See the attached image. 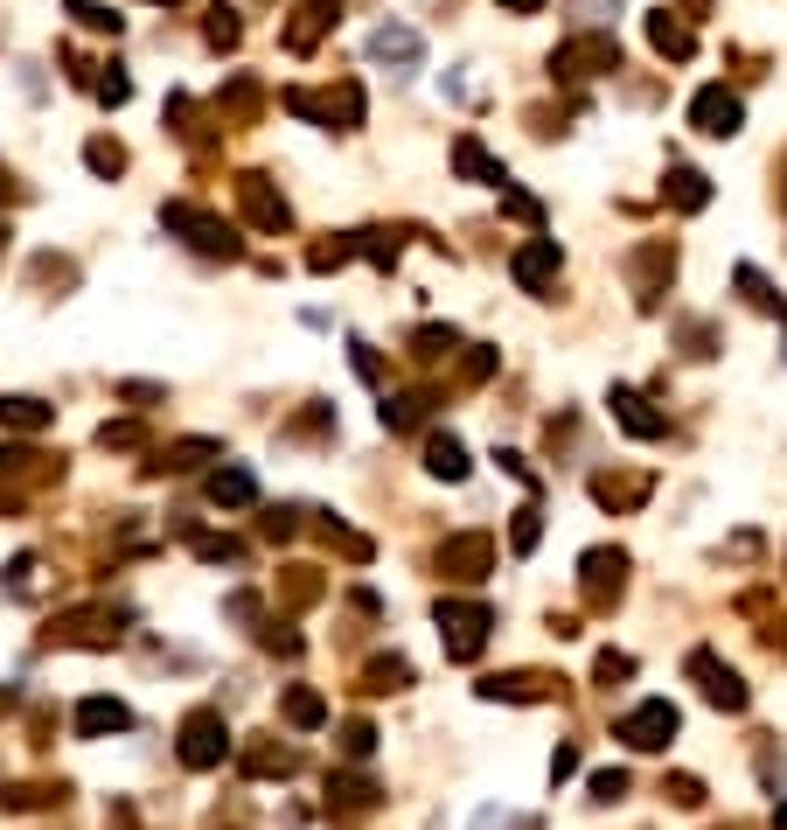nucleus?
<instances>
[{"label": "nucleus", "mask_w": 787, "mask_h": 830, "mask_svg": "<svg viewBox=\"0 0 787 830\" xmlns=\"http://www.w3.org/2000/svg\"><path fill=\"white\" fill-rule=\"evenodd\" d=\"M77 725H84V733H119V725H133V712H126L119 698H84V705H77Z\"/></svg>", "instance_id": "nucleus-22"}, {"label": "nucleus", "mask_w": 787, "mask_h": 830, "mask_svg": "<svg viewBox=\"0 0 787 830\" xmlns=\"http://www.w3.org/2000/svg\"><path fill=\"white\" fill-rule=\"evenodd\" d=\"M488 370H495V349H475V356H467V370H460V377H467V384H481Z\"/></svg>", "instance_id": "nucleus-42"}, {"label": "nucleus", "mask_w": 787, "mask_h": 830, "mask_svg": "<svg viewBox=\"0 0 787 830\" xmlns=\"http://www.w3.org/2000/svg\"><path fill=\"white\" fill-rule=\"evenodd\" d=\"M238 202H245V217L251 230H266V238H279V230H293V210H286V196L272 189V175H238Z\"/></svg>", "instance_id": "nucleus-3"}, {"label": "nucleus", "mask_w": 787, "mask_h": 830, "mask_svg": "<svg viewBox=\"0 0 787 830\" xmlns=\"http://www.w3.org/2000/svg\"><path fill=\"white\" fill-rule=\"evenodd\" d=\"M731 287L746 294V307H759V315H774V322H787V294H774V279L759 273V266H739L731 273Z\"/></svg>", "instance_id": "nucleus-18"}, {"label": "nucleus", "mask_w": 787, "mask_h": 830, "mask_svg": "<svg viewBox=\"0 0 787 830\" xmlns=\"http://www.w3.org/2000/svg\"><path fill=\"white\" fill-rule=\"evenodd\" d=\"M620 740L641 747V754H648V747H669V740H676V705H669V698H648V705H635V712L620 719Z\"/></svg>", "instance_id": "nucleus-7"}, {"label": "nucleus", "mask_w": 787, "mask_h": 830, "mask_svg": "<svg viewBox=\"0 0 787 830\" xmlns=\"http://www.w3.org/2000/svg\"><path fill=\"white\" fill-rule=\"evenodd\" d=\"M426 419V392H398V398H383V426L390 433H405V426H418Z\"/></svg>", "instance_id": "nucleus-26"}, {"label": "nucleus", "mask_w": 787, "mask_h": 830, "mask_svg": "<svg viewBox=\"0 0 787 830\" xmlns=\"http://www.w3.org/2000/svg\"><path fill=\"white\" fill-rule=\"evenodd\" d=\"M648 42L663 49V57H676V63H690V57H697V36H690L669 8H655V14H648Z\"/></svg>", "instance_id": "nucleus-17"}, {"label": "nucleus", "mask_w": 787, "mask_h": 830, "mask_svg": "<svg viewBox=\"0 0 787 830\" xmlns=\"http://www.w3.org/2000/svg\"><path fill=\"white\" fill-rule=\"evenodd\" d=\"M502 210H509V217H522V224H537V217H544V210H537V196H522L516 181H502Z\"/></svg>", "instance_id": "nucleus-36"}, {"label": "nucleus", "mask_w": 787, "mask_h": 830, "mask_svg": "<svg viewBox=\"0 0 787 830\" xmlns=\"http://www.w3.org/2000/svg\"><path fill=\"white\" fill-rule=\"evenodd\" d=\"M426 468H432L439 482H460V475H467V447H460L454 433H432V439H426Z\"/></svg>", "instance_id": "nucleus-21"}, {"label": "nucleus", "mask_w": 787, "mask_h": 830, "mask_svg": "<svg viewBox=\"0 0 787 830\" xmlns=\"http://www.w3.org/2000/svg\"><path fill=\"white\" fill-rule=\"evenodd\" d=\"M690 678L704 684V698H711L718 712H746V684H739V670L718 663L711 650H697V656H690Z\"/></svg>", "instance_id": "nucleus-9"}, {"label": "nucleus", "mask_w": 787, "mask_h": 830, "mask_svg": "<svg viewBox=\"0 0 787 830\" xmlns=\"http://www.w3.org/2000/svg\"><path fill=\"white\" fill-rule=\"evenodd\" d=\"M98 447H140V426L119 419V426H98Z\"/></svg>", "instance_id": "nucleus-39"}, {"label": "nucleus", "mask_w": 787, "mask_h": 830, "mask_svg": "<svg viewBox=\"0 0 787 830\" xmlns=\"http://www.w3.org/2000/svg\"><path fill=\"white\" fill-rule=\"evenodd\" d=\"M84 168H91V175H104V181L126 175V147H119V140H91V147H84Z\"/></svg>", "instance_id": "nucleus-29"}, {"label": "nucleus", "mask_w": 787, "mask_h": 830, "mask_svg": "<svg viewBox=\"0 0 787 830\" xmlns=\"http://www.w3.org/2000/svg\"><path fill=\"white\" fill-rule=\"evenodd\" d=\"M217 454H223L217 439H175V447L153 461V468H202V461H217Z\"/></svg>", "instance_id": "nucleus-24"}, {"label": "nucleus", "mask_w": 787, "mask_h": 830, "mask_svg": "<svg viewBox=\"0 0 787 830\" xmlns=\"http://www.w3.org/2000/svg\"><path fill=\"white\" fill-rule=\"evenodd\" d=\"M454 349H460V335L439 328V322H426V328L411 335V356H454Z\"/></svg>", "instance_id": "nucleus-32"}, {"label": "nucleus", "mask_w": 787, "mask_h": 830, "mask_svg": "<svg viewBox=\"0 0 787 830\" xmlns=\"http://www.w3.org/2000/svg\"><path fill=\"white\" fill-rule=\"evenodd\" d=\"M217 112L223 119H251L258 112V85L251 77H230V91H217Z\"/></svg>", "instance_id": "nucleus-25"}, {"label": "nucleus", "mask_w": 787, "mask_h": 830, "mask_svg": "<svg viewBox=\"0 0 787 830\" xmlns=\"http://www.w3.org/2000/svg\"><path fill=\"white\" fill-rule=\"evenodd\" d=\"M161 224L175 230V238H189L202 258H238V230H230L217 210H202V202H161Z\"/></svg>", "instance_id": "nucleus-1"}, {"label": "nucleus", "mask_w": 787, "mask_h": 830, "mask_svg": "<svg viewBox=\"0 0 787 830\" xmlns=\"http://www.w3.org/2000/svg\"><path fill=\"white\" fill-rule=\"evenodd\" d=\"M70 14H77V29H91V36H119L126 29V14L98 8V0H70Z\"/></svg>", "instance_id": "nucleus-27"}, {"label": "nucleus", "mask_w": 787, "mask_h": 830, "mask_svg": "<svg viewBox=\"0 0 787 830\" xmlns=\"http://www.w3.org/2000/svg\"><path fill=\"white\" fill-rule=\"evenodd\" d=\"M439 635H446V650H454V656H475L481 635H488V607L481 601H446L439 607Z\"/></svg>", "instance_id": "nucleus-8"}, {"label": "nucleus", "mask_w": 787, "mask_h": 830, "mask_svg": "<svg viewBox=\"0 0 787 830\" xmlns=\"http://www.w3.org/2000/svg\"><path fill=\"white\" fill-rule=\"evenodd\" d=\"M592 496H599V503H641V496H648V475H635V482L599 475V482H592Z\"/></svg>", "instance_id": "nucleus-33"}, {"label": "nucleus", "mask_w": 787, "mask_h": 830, "mask_svg": "<svg viewBox=\"0 0 787 830\" xmlns=\"http://www.w3.org/2000/svg\"><path fill=\"white\" fill-rule=\"evenodd\" d=\"M620 573H627V559H620V552H586V586H592V601L620 593Z\"/></svg>", "instance_id": "nucleus-23"}, {"label": "nucleus", "mask_w": 787, "mask_h": 830, "mask_svg": "<svg viewBox=\"0 0 787 830\" xmlns=\"http://www.w3.org/2000/svg\"><path fill=\"white\" fill-rule=\"evenodd\" d=\"M202 36H209V49H238V36H245V21H238V8H217L202 21Z\"/></svg>", "instance_id": "nucleus-30"}, {"label": "nucleus", "mask_w": 787, "mask_h": 830, "mask_svg": "<svg viewBox=\"0 0 787 830\" xmlns=\"http://www.w3.org/2000/svg\"><path fill=\"white\" fill-rule=\"evenodd\" d=\"M558 273H565V251H558V238H530L516 258H509V279L522 294H544V287H558Z\"/></svg>", "instance_id": "nucleus-5"}, {"label": "nucleus", "mask_w": 787, "mask_h": 830, "mask_svg": "<svg viewBox=\"0 0 787 830\" xmlns=\"http://www.w3.org/2000/svg\"><path fill=\"white\" fill-rule=\"evenodd\" d=\"M454 175H460V181H481V189H502V181H509L502 161H495V154H488L475 134H460V140H454Z\"/></svg>", "instance_id": "nucleus-15"}, {"label": "nucleus", "mask_w": 787, "mask_h": 830, "mask_svg": "<svg viewBox=\"0 0 787 830\" xmlns=\"http://www.w3.org/2000/svg\"><path fill=\"white\" fill-rule=\"evenodd\" d=\"M286 719H293V725H321V698H313V691H293V698H286Z\"/></svg>", "instance_id": "nucleus-35"}, {"label": "nucleus", "mask_w": 787, "mask_h": 830, "mask_svg": "<svg viewBox=\"0 0 787 830\" xmlns=\"http://www.w3.org/2000/svg\"><path fill=\"white\" fill-rule=\"evenodd\" d=\"M349 258H356V245L342 238V245H313V251H307V266H313V273H335V266H349Z\"/></svg>", "instance_id": "nucleus-34"}, {"label": "nucleus", "mask_w": 787, "mask_h": 830, "mask_svg": "<svg viewBox=\"0 0 787 830\" xmlns=\"http://www.w3.org/2000/svg\"><path fill=\"white\" fill-rule=\"evenodd\" d=\"M153 8H175V0H153Z\"/></svg>", "instance_id": "nucleus-46"}, {"label": "nucleus", "mask_w": 787, "mask_h": 830, "mask_svg": "<svg viewBox=\"0 0 787 830\" xmlns=\"http://www.w3.org/2000/svg\"><path fill=\"white\" fill-rule=\"evenodd\" d=\"M181 761H189V768L223 761V719L217 712H196L189 725H181Z\"/></svg>", "instance_id": "nucleus-14"}, {"label": "nucleus", "mask_w": 787, "mask_h": 830, "mask_svg": "<svg viewBox=\"0 0 787 830\" xmlns=\"http://www.w3.org/2000/svg\"><path fill=\"white\" fill-rule=\"evenodd\" d=\"M0 245H8V224H0Z\"/></svg>", "instance_id": "nucleus-45"}, {"label": "nucleus", "mask_w": 787, "mask_h": 830, "mask_svg": "<svg viewBox=\"0 0 787 830\" xmlns=\"http://www.w3.org/2000/svg\"><path fill=\"white\" fill-rule=\"evenodd\" d=\"M488 559H495V544L481 537V531H467V537H446V552H439V565L454 580H481L488 573Z\"/></svg>", "instance_id": "nucleus-16"}, {"label": "nucleus", "mask_w": 787, "mask_h": 830, "mask_svg": "<svg viewBox=\"0 0 787 830\" xmlns=\"http://www.w3.org/2000/svg\"><path fill=\"white\" fill-rule=\"evenodd\" d=\"M119 398H133V405L147 412V405H161L168 392H161V384H147V377H126V384H119Z\"/></svg>", "instance_id": "nucleus-37"}, {"label": "nucleus", "mask_w": 787, "mask_h": 830, "mask_svg": "<svg viewBox=\"0 0 787 830\" xmlns=\"http://www.w3.org/2000/svg\"><path fill=\"white\" fill-rule=\"evenodd\" d=\"M780 830H787V810H780Z\"/></svg>", "instance_id": "nucleus-47"}, {"label": "nucleus", "mask_w": 787, "mask_h": 830, "mask_svg": "<svg viewBox=\"0 0 787 830\" xmlns=\"http://www.w3.org/2000/svg\"><path fill=\"white\" fill-rule=\"evenodd\" d=\"M537 531H544V524H537V503H530V510H516V531H509V544H516V552H530V544H537Z\"/></svg>", "instance_id": "nucleus-38"}, {"label": "nucleus", "mask_w": 787, "mask_h": 830, "mask_svg": "<svg viewBox=\"0 0 787 830\" xmlns=\"http://www.w3.org/2000/svg\"><path fill=\"white\" fill-rule=\"evenodd\" d=\"M690 126L704 140H731L746 126V106H739V91H725V85H704L697 98H690Z\"/></svg>", "instance_id": "nucleus-4"}, {"label": "nucleus", "mask_w": 787, "mask_h": 830, "mask_svg": "<svg viewBox=\"0 0 787 830\" xmlns=\"http://www.w3.org/2000/svg\"><path fill=\"white\" fill-rule=\"evenodd\" d=\"M349 245H356L362 258H370V266H383V273H390V266H398V238H383V230H356V238H349Z\"/></svg>", "instance_id": "nucleus-31"}, {"label": "nucleus", "mask_w": 787, "mask_h": 830, "mask_svg": "<svg viewBox=\"0 0 787 830\" xmlns=\"http://www.w3.org/2000/svg\"><path fill=\"white\" fill-rule=\"evenodd\" d=\"M663 196H669V210L697 217V210H711V175H697V168H684V161H669V175H663Z\"/></svg>", "instance_id": "nucleus-13"}, {"label": "nucleus", "mask_w": 787, "mask_h": 830, "mask_svg": "<svg viewBox=\"0 0 787 830\" xmlns=\"http://www.w3.org/2000/svg\"><path fill=\"white\" fill-rule=\"evenodd\" d=\"M370 57L390 63V70H418V63H426V36L405 29V21H377V29H370Z\"/></svg>", "instance_id": "nucleus-10"}, {"label": "nucleus", "mask_w": 787, "mask_h": 830, "mask_svg": "<svg viewBox=\"0 0 787 830\" xmlns=\"http://www.w3.org/2000/svg\"><path fill=\"white\" fill-rule=\"evenodd\" d=\"M607 405H614V419L635 433V439H663V433H669V412H655V405L635 392V384H614V398H607Z\"/></svg>", "instance_id": "nucleus-11"}, {"label": "nucleus", "mask_w": 787, "mask_h": 830, "mask_svg": "<svg viewBox=\"0 0 787 830\" xmlns=\"http://www.w3.org/2000/svg\"><path fill=\"white\" fill-rule=\"evenodd\" d=\"M495 8H502V14H537L544 0H495Z\"/></svg>", "instance_id": "nucleus-44"}, {"label": "nucleus", "mask_w": 787, "mask_h": 830, "mask_svg": "<svg viewBox=\"0 0 787 830\" xmlns=\"http://www.w3.org/2000/svg\"><path fill=\"white\" fill-rule=\"evenodd\" d=\"M607 70H620L614 36H571V42L550 49V77H558V85H586V77H607Z\"/></svg>", "instance_id": "nucleus-2"}, {"label": "nucleus", "mask_w": 787, "mask_h": 830, "mask_svg": "<svg viewBox=\"0 0 787 830\" xmlns=\"http://www.w3.org/2000/svg\"><path fill=\"white\" fill-rule=\"evenodd\" d=\"M335 21H342V0H307V8L286 21V49H293V57H307V49L321 42Z\"/></svg>", "instance_id": "nucleus-12"}, {"label": "nucleus", "mask_w": 787, "mask_h": 830, "mask_svg": "<svg viewBox=\"0 0 787 830\" xmlns=\"http://www.w3.org/2000/svg\"><path fill=\"white\" fill-rule=\"evenodd\" d=\"M196 552H202V559H238V544H230V537H202Z\"/></svg>", "instance_id": "nucleus-43"}, {"label": "nucleus", "mask_w": 787, "mask_h": 830, "mask_svg": "<svg viewBox=\"0 0 787 830\" xmlns=\"http://www.w3.org/2000/svg\"><path fill=\"white\" fill-rule=\"evenodd\" d=\"M209 496H217L223 510H245V503H258V475L251 468H217L209 475Z\"/></svg>", "instance_id": "nucleus-20"}, {"label": "nucleus", "mask_w": 787, "mask_h": 830, "mask_svg": "<svg viewBox=\"0 0 787 830\" xmlns=\"http://www.w3.org/2000/svg\"><path fill=\"white\" fill-rule=\"evenodd\" d=\"M627 273H635V300H641V307H663V287L676 279V245H669V238H648Z\"/></svg>", "instance_id": "nucleus-6"}, {"label": "nucleus", "mask_w": 787, "mask_h": 830, "mask_svg": "<svg viewBox=\"0 0 787 830\" xmlns=\"http://www.w3.org/2000/svg\"><path fill=\"white\" fill-rule=\"evenodd\" d=\"M91 91H98V106H126V98H133V77H126L119 63H104V70L91 77Z\"/></svg>", "instance_id": "nucleus-28"}, {"label": "nucleus", "mask_w": 787, "mask_h": 830, "mask_svg": "<svg viewBox=\"0 0 787 830\" xmlns=\"http://www.w3.org/2000/svg\"><path fill=\"white\" fill-rule=\"evenodd\" d=\"M349 349H356V370L370 377V384H383V363H377V349H370V343H349Z\"/></svg>", "instance_id": "nucleus-41"}, {"label": "nucleus", "mask_w": 787, "mask_h": 830, "mask_svg": "<svg viewBox=\"0 0 787 830\" xmlns=\"http://www.w3.org/2000/svg\"><path fill=\"white\" fill-rule=\"evenodd\" d=\"M684 335H690V356H718V349H711V343H718V335H711V322H690Z\"/></svg>", "instance_id": "nucleus-40"}, {"label": "nucleus", "mask_w": 787, "mask_h": 830, "mask_svg": "<svg viewBox=\"0 0 787 830\" xmlns=\"http://www.w3.org/2000/svg\"><path fill=\"white\" fill-rule=\"evenodd\" d=\"M49 419H57V405H42V398H29V392L0 398V426H14V433H42Z\"/></svg>", "instance_id": "nucleus-19"}]
</instances>
